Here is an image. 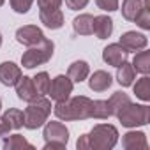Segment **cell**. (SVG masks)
Segmentation results:
<instances>
[{"label": "cell", "mask_w": 150, "mask_h": 150, "mask_svg": "<svg viewBox=\"0 0 150 150\" xmlns=\"http://www.w3.org/2000/svg\"><path fill=\"white\" fill-rule=\"evenodd\" d=\"M72 87H74V83L71 81V78H69V76H64V74H60V76H57V78L50 83L48 94L51 96V99H53L55 103H60V101H65V99L71 97Z\"/></svg>", "instance_id": "7"}, {"label": "cell", "mask_w": 150, "mask_h": 150, "mask_svg": "<svg viewBox=\"0 0 150 150\" xmlns=\"http://www.w3.org/2000/svg\"><path fill=\"white\" fill-rule=\"evenodd\" d=\"M0 110H2V99H0Z\"/></svg>", "instance_id": "36"}, {"label": "cell", "mask_w": 150, "mask_h": 150, "mask_svg": "<svg viewBox=\"0 0 150 150\" xmlns=\"http://www.w3.org/2000/svg\"><path fill=\"white\" fill-rule=\"evenodd\" d=\"M88 72H90V67L85 60H76L72 62L67 69V76L71 78L72 83H81L88 78Z\"/></svg>", "instance_id": "16"}, {"label": "cell", "mask_w": 150, "mask_h": 150, "mask_svg": "<svg viewBox=\"0 0 150 150\" xmlns=\"http://www.w3.org/2000/svg\"><path fill=\"white\" fill-rule=\"evenodd\" d=\"M44 39V34L39 27L35 25H25V27H20L16 30V41L23 46H34L37 42H41Z\"/></svg>", "instance_id": "8"}, {"label": "cell", "mask_w": 150, "mask_h": 150, "mask_svg": "<svg viewBox=\"0 0 150 150\" xmlns=\"http://www.w3.org/2000/svg\"><path fill=\"white\" fill-rule=\"evenodd\" d=\"M120 44L127 51H139V50L146 48L148 39H146V35H143L139 32H125L120 35Z\"/></svg>", "instance_id": "12"}, {"label": "cell", "mask_w": 150, "mask_h": 150, "mask_svg": "<svg viewBox=\"0 0 150 150\" xmlns=\"http://www.w3.org/2000/svg\"><path fill=\"white\" fill-rule=\"evenodd\" d=\"M4 118L9 122L11 129H20V127H23V111L18 110V108H9V110L4 113Z\"/></svg>", "instance_id": "26"}, {"label": "cell", "mask_w": 150, "mask_h": 150, "mask_svg": "<svg viewBox=\"0 0 150 150\" xmlns=\"http://www.w3.org/2000/svg\"><path fill=\"white\" fill-rule=\"evenodd\" d=\"M117 118L120 120V124L124 127H139V125H146L148 118H150V108L146 104H132L129 103L127 106H124Z\"/></svg>", "instance_id": "5"}, {"label": "cell", "mask_w": 150, "mask_h": 150, "mask_svg": "<svg viewBox=\"0 0 150 150\" xmlns=\"http://www.w3.org/2000/svg\"><path fill=\"white\" fill-rule=\"evenodd\" d=\"M14 87H16V94H18V97H20L21 101H25V103H32V101H35V99L41 97V96L37 94V90H35L34 80L28 78V76H21Z\"/></svg>", "instance_id": "10"}, {"label": "cell", "mask_w": 150, "mask_h": 150, "mask_svg": "<svg viewBox=\"0 0 150 150\" xmlns=\"http://www.w3.org/2000/svg\"><path fill=\"white\" fill-rule=\"evenodd\" d=\"M32 4H34V0H11V7L18 14L28 13V9L32 7Z\"/></svg>", "instance_id": "29"}, {"label": "cell", "mask_w": 150, "mask_h": 150, "mask_svg": "<svg viewBox=\"0 0 150 150\" xmlns=\"http://www.w3.org/2000/svg\"><path fill=\"white\" fill-rule=\"evenodd\" d=\"M53 50L55 44L51 39H42L41 42L30 46L23 55H21V65L27 69H34L37 65H42L46 62H50V58L53 57Z\"/></svg>", "instance_id": "4"}, {"label": "cell", "mask_w": 150, "mask_h": 150, "mask_svg": "<svg viewBox=\"0 0 150 150\" xmlns=\"http://www.w3.org/2000/svg\"><path fill=\"white\" fill-rule=\"evenodd\" d=\"M111 117V110L108 101H94V117L92 118H99V120H106Z\"/></svg>", "instance_id": "28"}, {"label": "cell", "mask_w": 150, "mask_h": 150, "mask_svg": "<svg viewBox=\"0 0 150 150\" xmlns=\"http://www.w3.org/2000/svg\"><path fill=\"white\" fill-rule=\"evenodd\" d=\"M111 83H113V78L106 71H96L88 80V87L94 92H104L111 87Z\"/></svg>", "instance_id": "15"}, {"label": "cell", "mask_w": 150, "mask_h": 150, "mask_svg": "<svg viewBox=\"0 0 150 150\" xmlns=\"http://www.w3.org/2000/svg\"><path fill=\"white\" fill-rule=\"evenodd\" d=\"M118 141V131L111 124H97L88 134H81L76 141L80 150L94 148V150H110Z\"/></svg>", "instance_id": "1"}, {"label": "cell", "mask_w": 150, "mask_h": 150, "mask_svg": "<svg viewBox=\"0 0 150 150\" xmlns=\"http://www.w3.org/2000/svg\"><path fill=\"white\" fill-rule=\"evenodd\" d=\"M136 78V71L132 67V64H129L127 60L122 62L118 67H117V81L122 85V87H131L132 81Z\"/></svg>", "instance_id": "18"}, {"label": "cell", "mask_w": 150, "mask_h": 150, "mask_svg": "<svg viewBox=\"0 0 150 150\" xmlns=\"http://www.w3.org/2000/svg\"><path fill=\"white\" fill-rule=\"evenodd\" d=\"M37 6L41 11H53V9H60L62 0H37Z\"/></svg>", "instance_id": "30"}, {"label": "cell", "mask_w": 150, "mask_h": 150, "mask_svg": "<svg viewBox=\"0 0 150 150\" xmlns=\"http://www.w3.org/2000/svg\"><path fill=\"white\" fill-rule=\"evenodd\" d=\"M96 4L99 9H103L106 13H113L118 9V0H96Z\"/></svg>", "instance_id": "31"}, {"label": "cell", "mask_w": 150, "mask_h": 150, "mask_svg": "<svg viewBox=\"0 0 150 150\" xmlns=\"http://www.w3.org/2000/svg\"><path fill=\"white\" fill-rule=\"evenodd\" d=\"M122 146L125 150H146L148 148L146 136L141 131H129L122 138Z\"/></svg>", "instance_id": "13"}, {"label": "cell", "mask_w": 150, "mask_h": 150, "mask_svg": "<svg viewBox=\"0 0 150 150\" xmlns=\"http://www.w3.org/2000/svg\"><path fill=\"white\" fill-rule=\"evenodd\" d=\"M21 78V69L14 62H2L0 64V83L6 87H14Z\"/></svg>", "instance_id": "11"}, {"label": "cell", "mask_w": 150, "mask_h": 150, "mask_svg": "<svg viewBox=\"0 0 150 150\" xmlns=\"http://www.w3.org/2000/svg\"><path fill=\"white\" fill-rule=\"evenodd\" d=\"M87 4H88V0H65V6H67L71 11H80V9H83Z\"/></svg>", "instance_id": "32"}, {"label": "cell", "mask_w": 150, "mask_h": 150, "mask_svg": "<svg viewBox=\"0 0 150 150\" xmlns=\"http://www.w3.org/2000/svg\"><path fill=\"white\" fill-rule=\"evenodd\" d=\"M143 7V0H124L122 2V16L127 21H134Z\"/></svg>", "instance_id": "20"}, {"label": "cell", "mask_w": 150, "mask_h": 150, "mask_svg": "<svg viewBox=\"0 0 150 150\" xmlns=\"http://www.w3.org/2000/svg\"><path fill=\"white\" fill-rule=\"evenodd\" d=\"M150 0H143V7H141V11H139V14L136 16V25L138 27H141L143 30H148L150 28Z\"/></svg>", "instance_id": "27"}, {"label": "cell", "mask_w": 150, "mask_h": 150, "mask_svg": "<svg viewBox=\"0 0 150 150\" xmlns=\"http://www.w3.org/2000/svg\"><path fill=\"white\" fill-rule=\"evenodd\" d=\"M113 32V20L110 16H94V25H92V34H96L97 39H108Z\"/></svg>", "instance_id": "14"}, {"label": "cell", "mask_w": 150, "mask_h": 150, "mask_svg": "<svg viewBox=\"0 0 150 150\" xmlns=\"http://www.w3.org/2000/svg\"><path fill=\"white\" fill-rule=\"evenodd\" d=\"M53 111L58 120L69 122V120H87L94 117V101L85 96L69 97L65 101H60L53 106Z\"/></svg>", "instance_id": "2"}, {"label": "cell", "mask_w": 150, "mask_h": 150, "mask_svg": "<svg viewBox=\"0 0 150 150\" xmlns=\"http://www.w3.org/2000/svg\"><path fill=\"white\" fill-rule=\"evenodd\" d=\"M94 16L92 14H80L72 20V28L78 35H92Z\"/></svg>", "instance_id": "19"}, {"label": "cell", "mask_w": 150, "mask_h": 150, "mask_svg": "<svg viewBox=\"0 0 150 150\" xmlns=\"http://www.w3.org/2000/svg\"><path fill=\"white\" fill-rule=\"evenodd\" d=\"M4 148L6 150H16V148H27V150H34V145L28 143L21 134H13L4 141Z\"/></svg>", "instance_id": "23"}, {"label": "cell", "mask_w": 150, "mask_h": 150, "mask_svg": "<svg viewBox=\"0 0 150 150\" xmlns=\"http://www.w3.org/2000/svg\"><path fill=\"white\" fill-rule=\"evenodd\" d=\"M42 136H44V150H50V148H65V145L69 141V131H67V127L62 122H55V120H51V122L46 120Z\"/></svg>", "instance_id": "6"}, {"label": "cell", "mask_w": 150, "mask_h": 150, "mask_svg": "<svg viewBox=\"0 0 150 150\" xmlns=\"http://www.w3.org/2000/svg\"><path fill=\"white\" fill-rule=\"evenodd\" d=\"M51 108H53L51 103L44 96L32 101V103H28V106L23 111V125L27 129H30V131L39 129L41 125L46 124V120H48V117L51 113Z\"/></svg>", "instance_id": "3"}, {"label": "cell", "mask_w": 150, "mask_h": 150, "mask_svg": "<svg viewBox=\"0 0 150 150\" xmlns=\"http://www.w3.org/2000/svg\"><path fill=\"white\" fill-rule=\"evenodd\" d=\"M0 46H2V34H0Z\"/></svg>", "instance_id": "34"}, {"label": "cell", "mask_w": 150, "mask_h": 150, "mask_svg": "<svg viewBox=\"0 0 150 150\" xmlns=\"http://www.w3.org/2000/svg\"><path fill=\"white\" fill-rule=\"evenodd\" d=\"M129 103H131V99H129V96H127L125 92H115V94L108 99V104H110V110H111V117H117L118 111H120L124 106H127Z\"/></svg>", "instance_id": "21"}, {"label": "cell", "mask_w": 150, "mask_h": 150, "mask_svg": "<svg viewBox=\"0 0 150 150\" xmlns=\"http://www.w3.org/2000/svg\"><path fill=\"white\" fill-rule=\"evenodd\" d=\"M9 131H11V125H9V122L4 118V115H2V117H0V138L6 136V134H9Z\"/></svg>", "instance_id": "33"}, {"label": "cell", "mask_w": 150, "mask_h": 150, "mask_svg": "<svg viewBox=\"0 0 150 150\" xmlns=\"http://www.w3.org/2000/svg\"><path fill=\"white\" fill-rule=\"evenodd\" d=\"M34 80V85H35V90H37V94L42 97V96H46L48 94V90H50V83H51V80H50V74L48 72H39V74H35V76L32 78Z\"/></svg>", "instance_id": "25"}, {"label": "cell", "mask_w": 150, "mask_h": 150, "mask_svg": "<svg viewBox=\"0 0 150 150\" xmlns=\"http://www.w3.org/2000/svg\"><path fill=\"white\" fill-rule=\"evenodd\" d=\"M41 23L51 30H58L64 27V14L60 9H53V11H41L39 13Z\"/></svg>", "instance_id": "17"}, {"label": "cell", "mask_w": 150, "mask_h": 150, "mask_svg": "<svg viewBox=\"0 0 150 150\" xmlns=\"http://www.w3.org/2000/svg\"><path fill=\"white\" fill-rule=\"evenodd\" d=\"M134 94L138 99L141 101H150V78L146 76V74H143V78H139L134 85Z\"/></svg>", "instance_id": "24"}, {"label": "cell", "mask_w": 150, "mask_h": 150, "mask_svg": "<svg viewBox=\"0 0 150 150\" xmlns=\"http://www.w3.org/2000/svg\"><path fill=\"white\" fill-rule=\"evenodd\" d=\"M127 55H129V51H127L120 42L108 44V46L103 50V60H104L108 65H113V67H118L122 62H125V60H127Z\"/></svg>", "instance_id": "9"}, {"label": "cell", "mask_w": 150, "mask_h": 150, "mask_svg": "<svg viewBox=\"0 0 150 150\" xmlns=\"http://www.w3.org/2000/svg\"><path fill=\"white\" fill-rule=\"evenodd\" d=\"M4 2H6V0H0V6H4Z\"/></svg>", "instance_id": "35"}, {"label": "cell", "mask_w": 150, "mask_h": 150, "mask_svg": "<svg viewBox=\"0 0 150 150\" xmlns=\"http://www.w3.org/2000/svg\"><path fill=\"white\" fill-rule=\"evenodd\" d=\"M132 67L136 72H141V74H148L150 72V51H141L134 55L132 58Z\"/></svg>", "instance_id": "22"}]
</instances>
